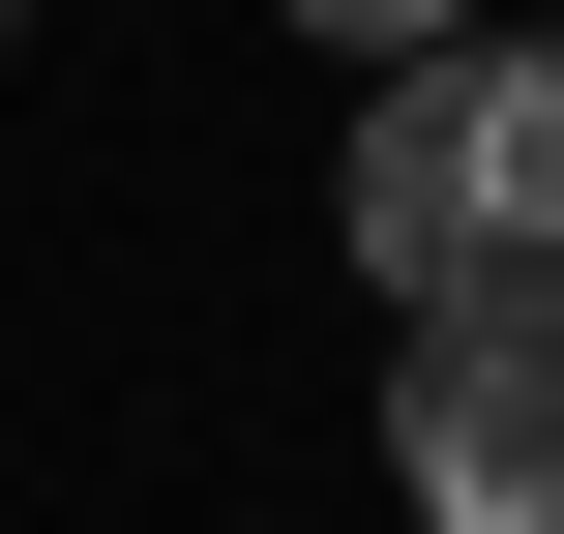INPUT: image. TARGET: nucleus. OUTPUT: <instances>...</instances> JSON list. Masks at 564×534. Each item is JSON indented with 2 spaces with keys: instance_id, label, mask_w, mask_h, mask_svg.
Here are the masks:
<instances>
[{
  "instance_id": "nucleus-3",
  "label": "nucleus",
  "mask_w": 564,
  "mask_h": 534,
  "mask_svg": "<svg viewBox=\"0 0 564 534\" xmlns=\"http://www.w3.org/2000/svg\"><path fill=\"white\" fill-rule=\"evenodd\" d=\"M297 30H327V59H416V30H476V0H297Z\"/></svg>"
},
{
  "instance_id": "nucleus-1",
  "label": "nucleus",
  "mask_w": 564,
  "mask_h": 534,
  "mask_svg": "<svg viewBox=\"0 0 564 534\" xmlns=\"http://www.w3.org/2000/svg\"><path fill=\"white\" fill-rule=\"evenodd\" d=\"M357 268L446 327V297H564V30H416L387 119H357Z\"/></svg>"
},
{
  "instance_id": "nucleus-4",
  "label": "nucleus",
  "mask_w": 564,
  "mask_h": 534,
  "mask_svg": "<svg viewBox=\"0 0 564 534\" xmlns=\"http://www.w3.org/2000/svg\"><path fill=\"white\" fill-rule=\"evenodd\" d=\"M0 30H30V0H0Z\"/></svg>"
},
{
  "instance_id": "nucleus-2",
  "label": "nucleus",
  "mask_w": 564,
  "mask_h": 534,
  "mask_svg": "<svg viewBox=\"0 0 564 534\" xmlns=\"http://www.w3.org/2000/svg\"><path fill=\"white\" fill-rule=\"evenodd\" d=\"M387 476H416V534H564V297H446L416 327Z\"/></svg>"
}]
</instances>
